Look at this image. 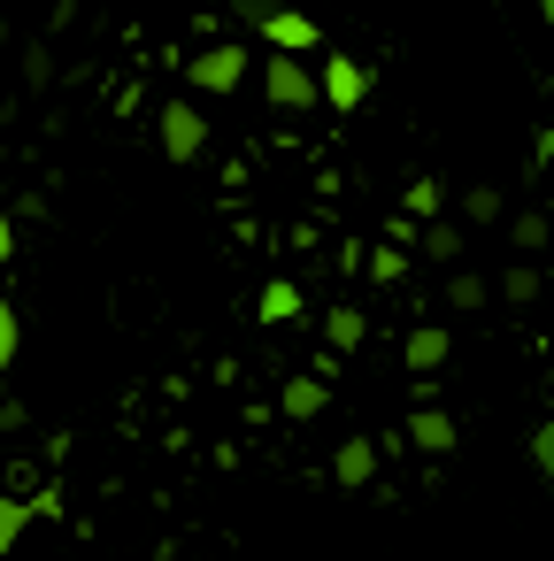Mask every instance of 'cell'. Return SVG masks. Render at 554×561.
<instances>
[{"label": "cell", "instance_id": "obj_1", "mask_svg": "<svg viewBox=\"0 0 554 561\" xmlns=\"http://www.w3.org/2000/svg\"><path fill=\"white\" fill-rule=\"evenodd\" d=\"M155 131H162V154H170V162H201V154H208V116H201L193 101H162Z\"/></svg>", "mask_w": 554, "mask_h": 561}, {"label": "cell", "instance_id": "obj_2", "mask_svg": "<svg viewBox=\"0 0 554 561\" xmlns=\"http://www.w3.org/2000/svg\"><path fill=\"white\" fill-rule=\"evenodd\" d=\"M239 78H247V55L239 47H201L185 62V85L193 93H239Z\"/></svg>", "mask_w": 554, "mask_h": 561}, {"label": "cell", "instance_id": "obj_3", "mask_svg": "<svg viewBox=\"0 0 554 561\" xmlns=\"http://www.w3.org/2000/svg\"><path fill=\"white\" fill-rule=\"evenodd\" d=\"M262 93H270L278 108H308V101L324 93V78H308V70H301V55H293V47H278V62L262 70Z\"/></svg>", "mask_w": 554, "mask_h": 561}, {"label": "cell", "instance_id": "obj_4", "mask_svg": "<svg viewBox=\"0 0 554 561\" xmlns=\"http://www.w3.org/2000/svg\"><path fill=\"white\" fill-rule=\"evenodd\" d=\"M316 78H324V101H331L339 116H347V108H362V93H370V70H362V62H347V55H324V70H316Z\"/></svg>", "mask_w": 554, "mask_h": 561}, {"label": "cell", "instance_id": "obj_5", "mask_svg": "<svg viewBox=\"0 0 554 561\" xmlns=\"http://www.w3.org/2000/svg\"><path fill=\"white\" fill-rule=\"evenodd\" d=\"M331 477H339L347 492H362V484L377 477V446H370V438H339V454H331Z\"/></svg>", "mask_w": 554, "mask_h": 561}, {"label": "cell", "instance_id": "obj_6", "mask_svg": "<svg viewBox=\"0 0 554 561\" xmlns=\"http://www.w3.org/2000/svg\"><path fill=\"white\" fill-rule=\"evenodd\" d=\"M32 515H55V492H39V500H0V553H16V538L32 530Z\"/></svg>", "mask_w": 554, "mask_h": 561}, {"label": "cell", "instance_id": "obj_7", "mask_svg": "<svg viewBox=\"0 0 554 561\" xmlns=\"http://www.w3.org/2000/svg\"><path fill=\"white\" fill-rule=\"evenodd\" d=\"M446 354H454V339H446L439 323H423V331H408V369H416V377H431V369H446Z\"/></svg>", "mask_w": 554, "mask_h": 561}, {"label": "cell", "instance_id": "obj_8", "mask_svg": "<svg viewBox=\"0 0 554 561\" xmlns=\"http://www.w3.org/2000/svg\"><path fill=\"white\" fill-rule=\"evenodd\" d=\"M270 47H293V55H316V47H324V32H316L308 16H293V9H278V16H270Z\"/></svg>", "mask_w": 554, "mask_h": 561}, {"label": "cell", "instance_id": "obj_9", "mask_svg": "<svg viewBox=\"0 0 554 561\" xmlns=\"http://www.w3.org/2000/svg\"><path fill=\"white\" fill-rule=\"evenodd\" d=\"M408 438H416L423 454H446V446H454V415H446V408H416Z\"/></svg>", "mask_w": 554, "mask_h": 561}, {"label": "cell", "instance_id": "obj_10", "mask_svg": "<svg viewBox=\"0 0 554 561\" xmlns=\"http://www.w3.org/2000/svg\"><path fill=\"white\" fill-rule=\"evenodd\" d=\"M324 400H331V392H324V377H293V385H285V400H278V408H285V415H293V423H308V415H324Z\"/></svg>", "mask_w": 554, "mask_h": 561}, {"label": "cell", "instance_id": "obj_11", "mask_svg": "<svg viewBox=\"0 0 554 561\" xmlns=\"http://www.w3.org/2000/svg\"><path fill=\"white\" fill-rule=\"evenodd\" d=\"M293 316H301V285L293 277H270L262 285V323H293Z\"/></svg>", "mask_w": 554, "mask_h": 561}, {"label": "cell", "instance_id": "obj_12", "mask_svg": "<svg viewBox=\"0 0 554 561\" xmlns=\"http://www.w3.org/2000/svg\"><path fill=\"white\" fill-rule=\"evenodd\" d=\"M454 254H462V224L431 216V224H423V262H454Z\"/></svg>", "mask_w": 554, "mask_h": 561}, {"label": "cell", "instance_id": "obj_13", "mask_svg": "<svg viewBox=\"0 0 554 561\" xmlns=\"http://www.w3.org/2000/svg\"><path fill=\"white\" fill-rule=\"evenodd\" d=\"M324 346H331V354H354V346H362V316H354V308H331V316H324Z\"/></svg>", "mask_w": 554, "mask_h": 561}, {"label": "cell", "instance_id": "obj_14", "mask_svg": "<svg viewBox=\"0 0 554 561\" xmlns=\"http://www.w3.org/2000/svg\"><path fill=\"white\" fill-rule=\"evenodd\" d=\"M400 208H408V216H423V224H431V216H439V208H446V185H439V178H416V185H408V193H400Z\"/></svg>", "mask_w": 554, "mask_h": 561}, {"label": "cell", "instance_id": "obj_15", "mask_svg": "<svg viewBox=\"0 0 554 561\" xmlns=\"http://www.w3.org/2000/svg\"><path fill=\"white\" fill-rule=\"evenodd\" d=\"M500 300H516V308H531V300H539V262H516V270L500 277Z\"/></svg>", "mask_w": 554, "mask_h": 561}, {"label": "cell", "instance_id": "obj_16", "mask_svg": "<svg viewBox=\"0 0 554 561\" xmlns=\"http://www.w3.org/2000/svg\"><path fill=\"white\" fill-rule=\"evenodd\" d=\"M508 239H516V254H539V247H546V216H539V208H523V216L508 224Z\"/></svg>", "mask_w": 554, "mask_h": 561}, {"label": "cell", "instance_id": "obj_17", "mask_svg": "<svg viewBox=\"0 0 554 561\" xmlns=\"http://www.w3.org/2000/svg\"><path fill=\"white\" fill-rule=\"evenodd\" d=\"M16 346H24V331H16V308H9V293H0V377L16 369Z\"/></svg>", "mask_w": 554, "mask_h": 561}, {"label": "cell", "instance_id": "obj_18", "mask_svg": "<svg viewBox=\"0 0 554 561\" xmlns=\"http://www.w3.org/2000/svg\"><path fill=\"white\" fill-rule=\"evenodd\" d=\"M493 216H500V193L493 185H470L462 193V224H493Z\"/></svg>", "mask_w": 554, "mask_h": 561}, {"label": "cell", "instance_id": "obj_19", "mask_svg": "<svg viewBox=\"0 0 554 561\" xmlns=\"http://www.w3.org/2000/svg\"><path fill=\"white\" fill-rule=\"evenodd\" d=\"M370 277H377V285H400V277H408V254H400V247H377V254H370Z\"/></svg>", "mask_w": 554, "mask_h": 561}, {"label": "cell", "instance_id": "obj_20", "mask_svg": "<svg viewBox=\"0 0 554 561\" xmlns=\"http://www.w3.org/2000/svg\"><path fill=\"white\" fill-rule=\"evenodd\" d=\"M446 300H454V308H485V277H470V270H454V285H446Z\"/></svg>", "mask_w": 554, "mask_h": 561}, {"label": "cell", "instance_id": "obj_21", "mask_svg": "<svg viewBox=\"0 0 554 561\" xmlns=\"http://www.w3.org/2000/svg\"><path fill=\"white\" fill-rule=\"evenodd\" d=\"M16 254V224H9V201H0V262Z\"/></svg>", "mask_w": 554, "mask_h": 561}, {"label": "cell", "instance_id": "obj_22", "mask_svg": "<svg viewBox=\"0 0 554 561\" xmlns=\"http://www.w3.org/2000/svg\"><path fill=\"white\" fill-rule=\"evenodd\" d=\"M539 162H554V124H546V131H539Z\"/></svg>", "mask_w": 554, "mask_h": 561}, {"label": "cell", "instance_id": "obj_23", "mask_svg": "<svg viewBox=\"0 0 554 561\" xmlns=\"http://www.w3.org/2000/svg\"><path fill=\"white\" fill-rule=\"evenodd\" d=\"M539 16H546V32H554V0H539Z\"/></svg>", "mask_w": 554, "mask_h": 561}]
</instances>
